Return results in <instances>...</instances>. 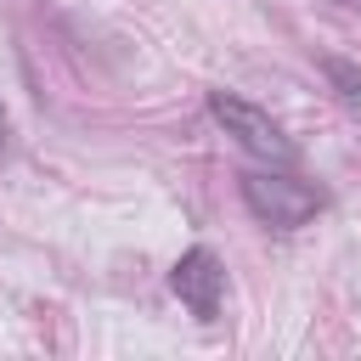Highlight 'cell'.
Returning <instances> with one entry per match:
<instances>
[{
	"label": "cell",
	"mask_w": 361,
	"mask_h": 361,
	"mask_svg": "<svg viewBox=\"0 0 361 361\" xmlns=\"http://www.w3.org/2000/svg\"><path fill=\"white\" fill-rule=\"evenodd\" d=\"M243 203H248V214H254L259 226H271V231H299L305 220L322 214L327 197H322L310 180H299V175L248 169V175H243Z\"/></svg>",
	"instance_id": "1"
},
{
	"label": "cell",
	"mask_w": 361,
	"mask_h": 361,
	"mask_svg": "<svg viewBox=\"0 0 361 361\" xmlns=\"http://www.w3.org/2000/svg\"><path fill=\"white\" fill-rule=\"evenodd\" d=\"M209 118H214L243 152H254V158H271V164H293V158H299L293 141L276 130V118H271L265 107L231 96V90H209Z\"/></svg>",
	"instance_id": "2"
},
{
	"label": "cell",
	"mask_w": 361,
	"mask_h": 361,
	"mask_svg": "<svg viewBox=\"0 0 361 361\" xmlns=\"http://www.w3.org/2000/svg\"><path fill=\"white\" fill-rule=\"evenodd\" d=\"M169 288H175V299L197 322H214L220 299H226V265H220V254L214 248H186L175 259V271H169Z\"/></svg>",
	"instance_id": "3"
},
{
	"label": "cell",
	"mask_w": 361,
	"mask_h": 361,
	"mask_svg": "<svg viewBox=\"0 0 361 361\" xmlns=\"http://www.w3.org/2000/svg\"><path fill=\"white\" fill-rule=\"evenodd\" d=\"M322 73H327L333 96L344 102V113L361 124V68H355V62H344V56H322Z\"/></svg>",
	"instance_id": "4"
},
{
	"label": "cell",
	"mask_w": 361,
	"mask_h": 361,
	"mask_svg": "<svg viewBox=\"0 0 361 361\" xmlns=\"http://www.w3.org/2000/svg\"><path fill=\"white\" fill-rule=\"evenodd\" d=\"M0 147H6V113H0Z\"/></svg>",
	"instance_id": "5"
},
{
	"label": "cell",
	"mask_w": 361,
	"mask_h": 361,
	"mask_svg": "<svg viewBox=\"0 0 361 361\" xmlns=\"http://www.w3.org/2000/svg\"><path fill=\"white\" fill-rule=\"evenodd\" d=\"M333 6H361V0H333Z\"/></svg>",
	"instance_id": "6"
}]
</instances>
